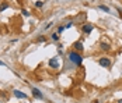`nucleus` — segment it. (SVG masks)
I'll return each mask as SVG.
<instances>
[{
  "label": "nucleus",
  "mask_w": 122,
  "mask_h": 103,
  "mask_svg": "<svg viewBox=\"0 0 122 103\" xmlns=\"http://www.w3.org/2000/svg\"><path fill=\"white\" fill-rule=\"evenodd\" d=\"M51 39L55 40V42H58V40H59V34H58V32H53V34L51 35Z\"/></svg>",
  "instance_id": "11"
},
{
  "label": "nucleus",
  "mask_w": 122,
  "mask_h": 103,
  "mask_svg": "<svg viewBox=\"0 0 122 103\" xmlns=\"http://www.w3.org/2000/svg\"><path fill=\"white\" fill-rule=\"evenodd\" d=\"M65 31V25H61V27H58V34H62Z\"/></svg>",
  "instance_id": "15"
},
{
  "label": "nucleus",
  "mask_w": 122,
  "mask_h": 103,
  "mask_svg": "<svg viewBox=\"0 0 122 103\" xmlns=\"http://www.w3.org/2000/svg\"><path fill=\"white\" fill-rule=\"evenodd\" d=\"M0 66H6V64H4V63H3V61L0 60Z\"/></svg>",
  "instance_id": "18"
},
{
  "label": "nucleus",
  "mask_w": 122,
  "mask_h": 103,
  "mask_svg": "<svg viewBox=\"0 0 122 103\" xmlns=\"http://www.w3.org/2000/svg\"><path fill=\"white\" fill-rule=\"evenodd\" d=\"M73 47H74V50H76V52H79V53H80V52H83V49H84L81 42H76V43L73 45Z\"/></svg>",
  "instance_id": "8"
},
{
  "label": "nucleus",
  "mask_w": 122,
  "mask_h": 103,
  "mask_svg": "<svg viewBox=\"0 0 122 103\" xmlns=\"http://www.w3.org/2000/svg\"><path fill=\"white\" fill-rule=\"evenodd\" d=\"M100 49L102 52H108V50H111V45L107 42H100Z\"/></svg>",
  "instance_id": "7"
},
{
  "label": "nucleus",
  "mask_w": 122,
  "mask_h": 103,
  "mask_svg": "<svg viewBox=\"0 0 122 103\" xmlns=\"http://www.w3.org/2000/svg\"><path fill=\"white\" fill-rule=\"evenodd\" d=\"M97 63L101 66V67H110V66H111V58L107 57V56H104V57H100V58H98Z\"/></svg>",
  "instance_id": "3"
},
{
  "label": "nucleus",
  "mask_w": 122,
  "mask_h": 103,
  "mask_svg": "<svg viewBox=\"0 0 122 103\" xmlns=\"http://www.w3.org/2000/svg\"><path fill=\"white\" fill-rule=\"evenodd\" d=\"M13 95H14L15 98H18V99H27V95H25L24 92L18 91V89H14V91H13Z\"/></svg>",
  "instance_id": "6"
},
{
  "label": "nucleus",
  "mask_w": 122,
  "mask_h": 103,
  "mask_svg": "<svg viewBox=\"0 0 122 103\" xmlns=\"http://www.w3.org/2000/svg\"><path fill=\"white\" fill-rule=\"evenodd\" d=\"M98 9H100V10H102V11H105V13H110V9H108L107 6H104V4L98 6Z\"/></svg>",
  "instance_id": "13"
},
{
  "label": "nucleus",
  "mask_w": 122,
  "mask_h": 103,
  "mask_svg": "<svg viewBox=\"0 0 122 103\" xmlns=\"http://www.w3.org/2000/svg\"><path fill=\"white\" fill-rule=\"evenodd\" d=\"M72 25H73V22H67V24H66V25H65V28H70Z\"/></svg>",
  "instance_id": "16"
},
{
  "label": "nucleus",
  "mask_w": 122,
  "mask_h": 103,
  "mask_svg": "<svg viewBox=\"0 0 122 103\" xmlns=\"http://www.w3.org/2000/svg\"><path fill=\"white\" fill-rule=\"evenodd\" d=\"M93 29H94V25L90 22H86L84 25H81V32L84 35H90L93 32Z\"/></svg>",
  "instance_id": "2"
},
{
  "label": "nucleus",
  "mask_w": 122,
  "mask_h": 103,
  "mask_svg": "<svg viewBox=\"0 0 122 103\" xmlns=\"http://www.w3.org/2000/svg\"><path fill=\"white\" fill-rule=\"evenodd\" d=\"M117 103H122V99H119V100H118V102H117Z\"/></svg>",
  "instance_id": "19"
},
{
  "label": "nucleus",
  "mask_w": 122,
  "mask_h": 103,
  "mask_svg": "<svg viewBox=\"0 0 122 103\" xmlns=\"http://www.w3.org/2000/svg\"><path fill=\"white\" fill-rule=\"evenodd\" d=\"M69 60L73 63L74 66H81V63H83V57H81V54L79 53V52H76V50H73V52H70L69 53Z\"/></svg>",
  "instance_id": "1"
},
{
  "label": "nucleus",
  "mask_w": 122,
  "mask_h": 103,
  "mask_svg": "<svg viewBox=\"0 0 122 103\" xmlns=\"http://www.w3.org/2000/svg\"><path fill=\"white\" fill-rule=\"evenodd\" d=\"M9 7H10V4H9L7 1H3V3H0V13L4 11V10H7Z\"/></svg>",
  "instance_id": "10"
},
{
  "label": "nucleus",
  "mask_w": 122,
  "mask_h": 103,
  "mask_svg": "<svg viewBox=\"0 0 122 103\" xmlns=\"http://www.w3.org/2000/svg\"><path fill=\"white\" fill-rule=\"evenodd\" d=\"M0 1H1V0H0Z\"/></svg>",
  "instance_id": "20"
},
{
  "label": "nucleus",
  "mask_w": 122,
  "mask_h": 103,
  "mask_svg": "<svg viewBox=\"0 0 122 103\" xmlns=\"http://www.w3.org/2000/svg\"><path fill=\"white\" fill-rule=\"evenodd\" d=\"M35 42H37V43H45V42H46V36H45V35H39L37 39H35Z\"/></svg>",
  "instance_id": "9"
},
{
  "label": "nucleus",
  "mask_w": 122,
  "mask_h": 103,
  "mask_svg": "<svg viewBox=\"0 0 122 103\" xmlns=\"http://www.w3.org/2000/svg\"><path fill=\"white\" fill-rule=\"evenodd\" d=\"M21 14H23V15H24V17H30V13L27 11V10H25V9H23V10H21Z\"/></svg>",
  "instance_id": "14"
},
{
  "label": "nucleus",
  "mask_w": 122,
  "mask_h": 103,
  "mask_svg": "<svg viewBox=\"0 0 122 103\" xmlns=\"http://www.w3.org/2000/svg\"><path fill=\"white\" fill-rule=\"evenodd\" d=\"M52 25H53V24H52V22H49L48 25H46V27H45V29H48V28H51V27H52Z\"/></svg>",
  "instance_id": "17"
},
{
  "label": "nucleus",
  "mask_w": 122,
  "mask_h": 103,
  "mask_svg": "<svg viewBox=\"0 0 122 103\" xmlns=\"http://www.w3.org/2000/svg\"><path fill=\"white\" fill-rule=\"evenodd\" d=\"M35 7H37V9H42V7H44V1H42V0L35 1Z\"/></svg>",
  "instance_id": "12"
},
{
  "label": "nucleus",
  "mask_w": 122,
  "mask_h": 103,
  "mask_svg": "<svg viewBox=\"0 0 122 103\" xmlns=\"http://www.w3.org/2000/svg\"><path fill=\"white\" fill-rule=\"evenodd\" d=\"M31 92H32V96H35L37 99H41V100L44 99V95L41 93V91H39L38 88H32V89H31Z\"/></svg>",
  "instance_id": "4"
},
{
  "label": "nucleus",
  "mask_w": 122,
  "mask_h": 103,
  "mask_svg": "<svg viewBox=\"0 0 122 103\" xmlns=\"http://www.w3.org/2000/svg\"><path fill=\"white\" fill-rule=\"evenodd\" d=\"M49 67H51V68H55V70L59 68V61H58V58L56 57L51 58V60H49Z\"/></svg>",
  "instance_id": "5"
}]
</instances>
